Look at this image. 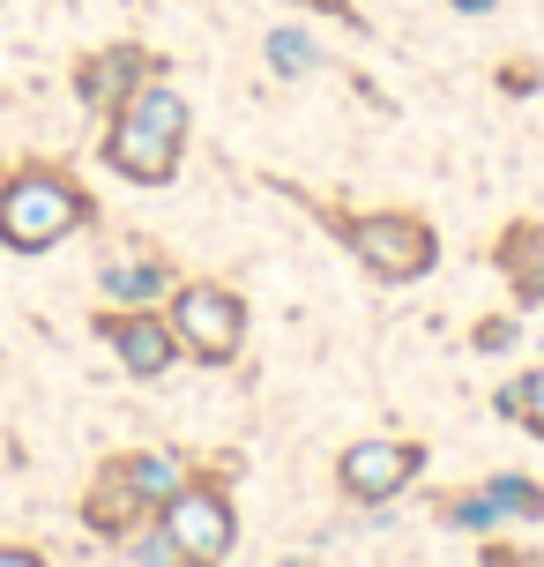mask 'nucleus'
<instances>
[{"mask_svg":"<svg viewBox=\"0 0 544 567\" xmlns=\"http://www.w3.org/2000/svg\"><path fill=\"white\" fill-rule=\"evenodd\" d=\"M105 471H113V478H127V485L149 501V508H165L179 485H187V471H179L172 455H157V449H127V455H113Z\"/></svg>","mask_w":544,"mask_h":567,"instance_id":"f8f14e48","label":"nucleus"},{"mask_svg":"<svg viewBox=\"0 0 544 567\" xmlns=\"http://www.w3.org/2000/svg\"><path fill=\"white\" fill-rule=\"evenodd\" d=\"M500 501H492L485 485H478V493H448V523H462V530H492V523H500Z\"/></svg>","mask_w":544,"mask_h":567,"instance_id":"dca6fc26","label":"nucleus"},{"mask_svg":"<svg viewBox=\"0 0 544 567\" xmlns=\"http://www.w3.org/2000/svg\"><path fill=\"white\" fill-rule=\"evenodd\" d=\"M485 493H492L508 515H522V523H537V515H544V493L522 478V471H500V478H485Z\"/></svg>","mask_w":544,"mask_h":567,"instance_id":"2eb2a0df","label":"nucleus"},{"mask_svg":"<svg viewBox=\"0 0 544 567\" xmlns=\"http://www.w3.org/2000/svg\"><path fill=\"white\" fill-rule=\"evenodd\" d=\"M97 337L113 343V359L135 373V381H157V373H172V359H179V329H172L165 307H105L97 313Z\"/></svg>","mask_w":544,"mask_h":567,"instance_id":"0eeeda50","label":"nucleus"},{"mask_svg":"<svg viewBox=\"0 0 544 567\" xmlns=\"http://www.w3.org/2000/svg\"><path fill=\"white\" fill-rule=\"evenodd\" d=\"M165 313H172V329H179V351L201 359V367H231L239 343H247V299L217 277L172 284V291H165Z\"/></svg>","mask_w":544,"mask_h":567,"instance_id":"20e7f679","label":"nucleus"},{"mask_svg":"<svg viewBox=\"0 0 544 567\" xmlns=\"http://www.w3.org/2000/svg\"><path fill=\"white\" fill-rule=\"evenodd\" d=\"M97 284H105V299H113V307H149V299H165V291H172V269H165V261H105V269H97Z\"/></svg>","mask_w":544,"mask_h":567,"instance_id":"9b49d317","label":"nucleus"},{"mask_svg":"<svg viewBox=\"0 0 544 567\" xmlns=\"http://www.w3.org/2000/svg\"><path fill=\"white\" fill-rule=\"evenodd\" d=\"M485 567H530V553H515V545H485Z\"/></svg>","mask_w":544,"mask_h":567,"instance_id":"aec40b11","label":"nucleus"},{"mask_svg":"<svg viewBox=\"0 0 544 567\" xmlns=\"http://www.w3.org/2000/svg\"><path fill=\"white\" fill-rule=\"evenodd\" d=\"M269 68H276V75H306V68H321V53H314V38H306V30H269Z\"/></svg>","mask_w":544,"mask_h":567,"instance_id":"4468645a","label":"nucleus"},{"mask_svg":"<svg viewBox=\"0 0 544 567\" xmlns=\"http://www.w3.org/2000/svg\"><path fill=\"white\" fill-rule=\"evenodd\" d=\"M97 217V202L90 187L75 179L67 165H8L0 172V247L8 255H45L60 239H75V231Z\"/></svg>","mask_w":544,"mask_h":567,"instance_id":"f03ea898","label":"nucleus"},{"mask_svg":"<svg viewBox=\"0 0 544 567\" xmlns=\"http://www.w3.org/2000/svg\"><path fill=\"white\" fill-rule=\"evenodd\" d=\"M462 16H492V8H500V0H456Z\"/></svg>","mask_w":544,"mask_h":567,"instance_id":"4be33fe9","label":"nucleus"},{"mask_svg":"<svg viewBox=\"0 0 544 567\" xmlns=\"http://www.w3.org/2000/svg\"><path fill=\"white\" fill-rule=\"evenodd\" d=\"M157 530L179 545V560L187 567H224L231 545H239V501H231L224 478H187L157 508Z\"/></svg>","mask_w":544,"mask_h":567,"instance_id":"39448f33","label":"nucleus"},{"mask_svg":"<svg viewBox=\"0 0 544 567\" xmlns=\"http://www.w3.org/2000/svg\"><path fill=\"white\" fill-rule=\"evenodd\" d=\"M508 343H515V321H485L478 329V351H508Z\"/></svg>","mask_w":544,"mask_h":567,"instance_id":"a211bd4d","label":"nucleus"},{"mask_svg":"<svg viewBox=\"0 0 544 567\" xmlns=\"http://www.w3.org/2000/svg\"><path fill=\"white\" fill-rule=\"evenodd\" d=\"M492 261H500V277L515 284L522 307H544V225H508L500 231V247H492Z\"/></svg>","mask_w":544,"mask_h":567,"instance_id":"9d476101","label":"nucleus"},{"mask_svg":"<svg viewBox=\"0 0 544 567\" xmlns=\"http://www.w3.org/2000/svg\"><path fill=\"white\" fill-rule=\"evenodd\" d=\"M426 478V441H396V433H380V441H351L336 455V493L344 501H366V508H388L396 493Z\"/></svg>","mask_w":544,"mask_h":567,"instance_id":"423d86ee","label":"nucleus"},{"mask_svg":"<svg viewBox=\"0 0 544 567\" xmlns=\"http://www.w3.org/2000/svg\"><path fill=\"white\" fill-rule=\"evenodd\" d=\"M321 225L351 247V261L366 269L373 284H418L440 261V231L410 209H321Z\"/></svg>","mask_w":544,"mask_h":567,"instance_id":"7ed1b4c3","label":"nucleus"},{"mask_svg":"<svg viewBox=\"0 0 544 567\" xmlns=\"http://www.w3.org/2000/svg\"><path fill=\"white\" fill-rule=\"evenodd\" d=\"M135 560H143V567H187V560H179V545L165 538V530H157V523H149L143 538H135Z\"/></svg>","mask_w":544,"mask_h":567,"instance_id":"f3484780","label":"nucleus"},{"mask_svg":"<svg viewBox=\"0 0 544 567\" xmlns=\"http://www.w3.org/2000/svg\"><path fill=\"white\" fill-rule=\"evenodd\" d=\"M492 411H500V419H522V425L544 441V359H537L530 373H515V381L492 396Z\"/></svg>","mask_w":544,"mask_h":567,"instance_id":"ddd939ff","label":"nucleus"},{"mask_svg":"<svg viewBox=\"0 0 544 567\" xmlns=\"http://www.w3.org/2000/svg\"><path fill=\"white\" fill-rule=\"evenodd\" d=\"M0 567H53L38 545H0Z\"/></svg>","mask_w":544,"mask_h":567,"instance_id":"6ab92c4d","label":"nucleus"},{"mask_svg":"<svg viewBox=\"0 0 544 567\" xmlns=\"http://www.w3.org/2000/svg\"><path fill=\"white\" fill-rule=\"evenodd\" d=\"M149 75H165V68H157L143 45H105V53H90L83 68H75V97H83L90 113H113L119 97L143 90Z\"/></svg>","mask_w":544,"mask_h":567,"instance_id":"1a4fd4ad","label":"nucleus"},{"mask_svg":"<svg viewBox=\"0 0 544 567\" xmlns=\"http://www.w3.org/2000/svg\"><path fill=\"white\" fill-rule=\"evenodd\" d=\"M276 567H321V560H314V553H284Z\"/></svg>","mask_w":544,"mask_h":567,"instance_id":"5701e85b","label":"nucleus"},{"mask_svg":"<svg viewBox=\"0 0 544 567\" xmlns=\"http://www.w3.org/2000/svg\"><path fill=\"white\" fill-rule=\"evenodd\" d=\"M149 523H157V508H149L127 478H113V471H97V478H90V493H83V530H90V538L135 545Z\"/></svg>","mask_w":544,"mask_h":567,"instance_id":"6e6552de","label":"nucleus"},{"mask_svg":"<svg viewBox=\"0 0 544 567\" xmlns=\"http://www.w3.org/2000/svg\"><path fill=\"white\" fill-rule=\"evenodd\" d=\"M299 8H321V16H351V0H299Z\"/></svg>","mask_w":544,"mask_h":567,"instance_id":"412c9836","label":"nucleus"},{"mask_svg":"<svg viewBox=\"0 0 544 567\" xmlns=\"http://www.w3.org/2000/svg\"><path fill=\"white\" fill-rule=\"evenodd\" d=\"M187 97H179L165 75H149L143 90H127L113 113H105V142H97V157L119 172V179H135V187H165L187 157Z\"/></svg>","mask_w":544,"mask_h":567,"instance_id":"f257e3e1","label":"nucleus"}]
</instances>
